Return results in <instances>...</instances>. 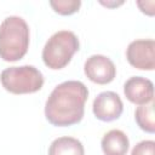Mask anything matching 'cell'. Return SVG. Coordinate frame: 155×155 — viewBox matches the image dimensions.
<instances>
[{"instance_id": "cell-1", "label": "cell", "mask_w": 155, "mask_h": 155, "mask_svg": "<svg viewBox=\"0 0 155 155\" xmlns=\"http://www.w3.org/2000/svg\"><path fill=\"white\" fill-rule=\"evenodd\" d=\"M88 90L81 81L68 80L57 85L45 103V116L54 126H71L82 120Z\"/></svg>"}, {"instance_id": "cell-4", "label": "cell", "mask_w": 155, "mask_h": 155, "mask_svg": "<svg viewBox=\"0 0 155 155\" xmlns=\"http://www.w3.org/2000/svg\"><path fill=\"white\" fill-rule=\"evenodd\" d=\"M0 81L2 87L11 93H34L42 87L44 75L33 65L10 67L2 70Z\"/></svg>"}, {"instance_id": "cell-2", "label": "cell", "mask_w": 155, "mask_h": 155, "mask_svg": "<svg viewBox=\"0 0 155 155\" xmlns=\"http://www.w3.org/2000/svg\"><path fill=\"white\" fill-rule=\"evenodd\" d=\"M29 47V27L19 16H8L0 24V58L16 62Z\"/></svg>"}, {"instance_id": "cell-6", "label": "cell", "mask_w": 155, "mask_h": 155, "mask_svg": "<svg viewBox=\"0 0 155 155\" xmlns=\"http://www.w3.org/2000/svg\"><path fill=\"white\" fill-rule=\"evenodd\" d=\"M84 70L86 76L96 84L105 85L114 80L116 68L113 61L103 54H92L85 62Z\"/></svg>"}, {"instance_id": "cell-9", "label": "cell", "mask_w": 155, "mask_h": 155, "mask_svg": "<svg viewBox=\"0 0 155 155\" xmlns=\"http://www.w3.org/2000/svg\"><path fill=\"white\" fill-rule=\"evenodd\" d=\"M101 147L104 155H126L130 140L121 130H110L103 136Z\"/></svg>"}, {"instance_id": "cell-10", "label": "cell", "mask_w": 155, "mask_h": 155, "mask_svg": "<svg viewBox=\"0 0 155 155\" xmlns=\"http://www.w3.org/2000/svg\"><path fill=\"white\" fill-rule=\"evenodd\" d=\"M48 155H85V149L79 139L65 136L56 138L51 143Z\"/></svg>"}, {"instance_id": "cell-3", "label": "cell", "mask_w": 155, "mask_h": 155, "mask_svg": "<svg viewBox=\"0 0 155 155\" xmlns=\"http://www.w3.org/2000/svg\"><path fill=\"white\" fill-rule=\"evenodd\" d=\"M79 39L70 30H59L50 36L42 48V61L51 69H62L79 51Z\"/></svg>"}, {"instance_id": "cell-7", "label": "cell", "mask_w": 155, "mask_h": 155, "mask_svg": "<svg viewBox=\"0 0 155 155\" xmlns=\"http://www.w3.org/2000/svg\"><path fill=\"white\" fill-rule=\"evenodd\" d=\"M92 110L98 120L109 122L120 117L124 110V104L117 93L113 91H104L94 98Z\"/></svg>"}, {"instance_id": "cell-15", "label": "cell", "mask_w": 155, "mask_h": 155, "mask_svg": "<svg viewBox=\"0 0 155 155\" xmlns=\"http://www.w3.org/2000/svg\"><path fill=\"white\" fill-rule=\"evenodd\" d=\"M99 2H101L102 5L108 6V7H114V6H119V5L124 4V1H122V0H120V1H103V0H101Z\"/></svg>"}, {"instance_id": "cell-11", "label": "cell", "mask_w": 155, "mask_h": 155, "mask_svg": "<svg viewBox=\"0 0 155 155\" xmlns=\"http://www.w3.org/2000/svg\"><path fill=\"white\" fill-rule=\"evenodd\" d=\"M134 119L138 126L148 132L154 133L155 131V116H154V99L147 104L139 105L134 111Z\"/></svg>"}, {"instance_id": "cell-12", "label": "cell", "mask_w": 155, "mask_h": 155, "mask_svg": "<svg viewBox=\"0 0 155 155\" xmlns=\"http://www.w3.org/2000/svg\"><path fill=\"white\" fill-rule=\"evenodd\" d=\"M50 5L57 13L68 16L79 11L81 6V1L80 0H51Z\"/></svg>"}, {"instance_id": "cell-5", "label": "cell", "mask_w": 155, "mask_h": 155, "mask_svg": "<svg viewBox=\"0 0 155 155\" xmlns=\"http://www.w3.org/2000/svg\"><path fill=\"white\" fill-rule=\"evenodd\" d=\"M126 58L137 69L153 70L155 68V41L153 39H140L130 42Z\"/></svg>"}, {"instance_id": "cell-8", "label": "cell", "mask_w": 155, "mask_h": 155, "mask_svg": "<svg viewBox=\"0 0 155 155\" xmlns=\"http://www.w3.org/2000/svg\"><path fill=\"white\" fill-rule=\"evenodd\" d=\"M124 93L134 104H147L154 99V84L147 78L132 76L125 82Z\"/></svg>"}, {"instance_id": "cell-13", "label": "cell", "mask_w": 155, "mask_h": 155, "mask_svg": "<svg viewBox=\"0 0 155 155\" xmlns=\"http://www.w3.org/2000/svg\"><path fill=\"white\" fill-rule=\"evenodd\" d=\"M131 155H155V142L154 140H142L137 143Z\"/></svg>"}, {"instance_id": "cell-14", "label": "cell", "mask_w": 155, "mask_h": 155, "mask_svg": "<svg viewBox=\"0 0 155 155\" xmlns=\"http://www.w3.org/2000/svg\"><path fill=\"white\" fill-rule=\"evenodd\" d=\"M137 5L139 6L142 12H144L149 16L154 15V1H138Z\"/></svg>"}]
</instances>
